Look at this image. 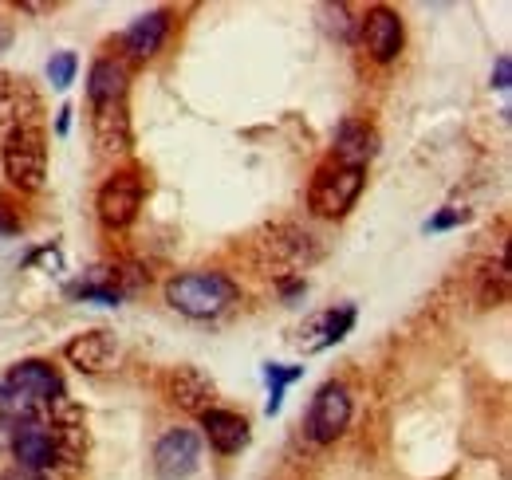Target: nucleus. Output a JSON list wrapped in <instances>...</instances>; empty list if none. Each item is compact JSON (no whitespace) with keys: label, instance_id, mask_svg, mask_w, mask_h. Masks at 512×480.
Returning a JSON list of instances; mask_svg holds the SVG:
<instances>
[{"label":"nucleus","instance_id":"f257e3e1","mask_svg":"<svg viewBox=\"0 0 512 480\" xmlns=\"http://www.w3.org/2000/svg\"><path fill=\"white\" fill-rule=\"evenodd\" d=\"M241 288L225 272H178L166 280V303L186 319H221L229 307H237Z\"/></svg>","mask_w":512,"mask_h":480},{"label":"nucleus","instance_id":"f03ea898","mask_svg":"<svg viewBox=\"0 0 512 480\" xmlns=\"http://www.w3.org/2000/svg\"><path fill=\"white\" fill-rule=\"evenodd\" d=\"M4 178L12 181L20 193H36L48 181V138L36 122L12 126L4 138Z\"/></svg>","mask_w":512,"mask_h":480},{"label":"nucleus","instance_id":"7ed1b4c3","mask_svg":"<svg viewBox=\"0 0 512 480\" xmlns=\"http://www.w3.org/2000/svg\"><path fill=\"white\" fill-rule=\"evenodd\" d=\"M367 185V170H355V166H343L335 158H327L320 170L312 174L308 185V209L323 217V221H339L355 209L359 193Z\"/></svg>","mask_w":512,"mask_h":480},{"label":"nucleus","instance_id":"20e7f679","mask_svg":"<svg viewBox=\"0 0 512 480\" xmlns=\"http://www.w3.org/2000/svg\"><path fill=\"white\" fill-rule=\"evenodd\" d=\"M260 252H264V264L272 268L276 284L280 280H300V268H308L312 260H320L316 237L300 233L296 225H276L268 237L260 240Z\"/></svg>","mask_w":512,"mask_h":480},{"label":"nucleus","instance_id":"39448f33","mask_svg":"<svg viewBox=\"0 0 512 480\" xmlns=\"http://www.w3.org/2000/svg\"><path fill=\"white\" fill-rule=\"evenodd\" d=\"M142 197H146V181L138 178L134 170H119L99 185V197H95V209H99V221L107 229H130L138 209H142Z\"/></svg>","mask_w":512,"mask_h":480},{"label":"nucleus","instance_id":"423d86ee","mask_svg":"<svg viewBox=\"0 0 512 480\" xmlns=\"http://www.w3.org/2000/svg\"><path fill=\"white\" fill-rule=\"evenodd\" d=\"M351 410H355L351 406V390L343 382H323L316 390V398H312V406H308V437L316 445L339 441L347 433V425H351Z\"/></svg>","mask_w":512,"mask_h":480},{"label":"nucleus","instance_id":"0eeeda50","mask_svg":"<svg viewBox=\"0 0 512 480\" xmlns=\"http://www.w3.org/2000/svg\"><path fill=\"white\" fill-rule=\"evenodd\" d=\"M12 457H16V469L40 473V477H44L48 469L64 465V449H60V441H56V433H52L48 421H28V425H20V429L12 433Z\"/></svg>","mask_w":512,"mask_h":480},{"label":"nucleus","instance_id":"6e6552de","mask_svg":"<svg viewBox=\"0 0 512 480\" xmlns=\"http://www.w3.org/2000/svg\"><path fill=\"white\" fill-rule=\"evenodd\" d=\"M201 465V437L193 429H166L154 445V477L186 480Z\"/></svg>","mask_w":512,"mask_h":480},{"label":"nucleus","instance_id":"1a4fd4ad","mask_svg":"<svg viewBox=\"0 0 512 480\" xmlns=\"http://www.w3.org/2000/svg\"><path fill=\"white\" fill-rule=\"evenodd\" d=\"M359 40L367 48V56L375 63H390L398 60L402 44H406V28H402V16L386 4H375L367 8V16L359 20Z\"/></svg>","mask_w":512,"mask_h":480},{"label":"nucleus","instance_id":"9d476101","mask_svg":"<svg viewBox=\"0 0 512 480\" xmlns=\"http://www.w3.org/2000/svg\"><path fill=\"white\" fill-rule=\"evenodd\" d=\"M4 382H8L12 390H20L28 402H36L40 410H48V406H56V402L64 398V378H60V370L44 359L16 362V366L4 374Z\"/></svg>","mask_w":512,"mask_h":480},{"label":"nucleus","instance_id":"9b49d317","mask_svg":"<svg viewBox=\"0 0 512 480\" xmlns=\"http://www.w3.org/2000/svg\"><path fill=\"white\" fill-rule=\"evenodd\" d=\"M355 319H359L355 303H339V307L316 311V315H312V319L300 327L296 343H300V351H304V355H320V351H331L335 343H343V339L351 335Z\"/></svg>","mask_w":512,"mask_h":480},{"label":"nucleus","instance_id":"f8f14e48","mask_svg":"<svg viewBox=\"0 0 512 480\" xmlns=\"http://www.w3.org/2000/svg\"><path fill=\"white\" fill-rule=\"evenodd\" d=\"M64 359L79 370V374H107L115 359H119V339L107 327H91L83 335H75L64 347Z\"/></svg>","mask_w":512,"mask_h":480},{"label":"nucleus","instance_id":"ddd939ff","mask_svg":"<svg viewBox=\"0 0 512 480\" xmlns=\"http://www.w3.org/2000/svg\"><path fill=\"white\" fill-rule=\"evenodd\" d=\"M166 398H170L178 410L201 418L205 410H213L217 386H213V378H205L197 366H178V370L166 374Z\"/></svg>","mask_w":512,"mask_h":480},{"label":"nucleus","instance_id":"4468645a","mask_svg":"<svg viewBox=\"0 0 512 480\" xmlns=\"http://www.w3.org/2000/svg\"><path fill=\"white\" fill-rule=\"evenodd\" d=\"M379 154V130L367 119H343L335 126V150L331 158L355 170H367V162Z\"/></svg>","mask_w":512,"mask_h":480},{"label":"nucleus","instance_id":"2eb2a0df","mask_svg":"<svg viewBox=\"0 0 512 480\" xmlns=\"http://www.w3.org/2000/svg\"><path fill=\"white\" fill-rule=\"evenodd\" d=\"M201 429H205L209 449L221 453V457H233V453L249 449V441H253L249 421L241 418V414H233V410H217V406L201 414Z\"/></svg>","mask_w":512,"mask_h":480},{"label":"nucleus","instance_id":"dca6fc26","mask_svg":"<svg viewBox=\"0 0 512 480\" xmlns=\"http://www.w3.org/2000/svg\"><path fill=\"white\" fill-rule=\"evenodd\" d=\"M91 130H95V142H99L107 154H127L130 150L127 99H119V103H95V107H91Z\"/></svg>","mask_w":512,"mask_h":480},{"label":"nucleus","instance_id":"f3484780","mask_svg":"<svg viewBox=\"0 0 512 480\" xmlns=\"http://www.w3.org/2000/svg\"><path fill=\"white\" fill-rule=\"evenodd\" d=\"M166 36H170V12L166 8H154V12H142L127 32H123V48H127L134 60H150V56L162 52Z\"/></svg>","mask_w":512,"mask_h":480},{"label":"nucleus","instance_id":"a211bd4d","mask_svg":"<svg viewBox=\"0 0 512 480\" xmlns=\"http://www.w3.org/2000/svg\"><path fill=\"white\" fill-rule=\"evenodd\" d=\"M127 91L130 75L123 63L111 60V56L91 63V71H87V99H91V107L95 103H119V99H127Z\"/></svg>","mask_w":512,"mask_h":480},{"label":"nucleus","instance_id":"6ab92c4d","mask_svg":"<svg viewBox=\"0 0 512 480\" xmlns=\"http://www.w3.org/2000/svg\"><path fill=\"white\" fill-rule=\"evenodd\" d=\"M32 111H36V95H32L28 79H20L12 71H0V122L24 126Z\"/></svg>","mask_w":512,"mask_h":480},{"label":"nucleus","instance_id":"aec40b11","mask_svg":"<svg viewBox=\"0 0 512 480\" xmlns=\"http://www.w3.org/2000/svg\"><path fill=\"white\" fill-rule=\"evenodd\" d=\"M473 292H477V303H481V307H501V303L509 300V264H505V256L485 260V264L477 268Z\"/></svg>","mask_w":512,"mask_h":480},{"label":"nucleus","instance_id":"412c9836","mask_svg":"<svg viewBox=\"0 0 512 480\" xmlns=\"http://www.w3.org/2000/svg\"><path fill=\"white\" fill-rule=\"evenodd\" d=\"M304 370H308V366H292V362H264V366H260L264 386H268V402H264V414H268V418H276V414H280L288 386H292V382H300V378H304Z\"/></svg>","mask_w":512,"mask_h":480},{"label":"nucleus","instance_id":"4be33fe9","mask_svg":"<svg viewBox=\"0 0 512 480\" xmlns=\"http://www.w3.org/2000/svg\"><path fill=\"white\" fill-rule=\"evenodd\" d=\"M67 296H71V300H83V303H99V307H119L123 296H127V288H123L115 276L91 272L87 280L71 284V288H67Z\"/></svg>","mask_w":512,"mask_h":480},{"label":"nucleus","instance_id":"5701e85b","mask_svg":"<svg viewBox=\"0 0 512 480\" xmlns=\"http://www.w3.org/2000/svg\"><path fill=\"white\" fill-rule=\"evenodd\" d=\"M40 406L36 402H28L20 390H12L8 382H0V421H8L12 429H20V425H28V421H40Z\"/></svg>","mask_w":512,"mask_h":480},{"label":"nucleus","instance_id":"b1692460","mask_svg":"<svg viewBox=\"0 0 512 480\" xmlns=\"http://www.w3.org/2000/svg\"><path fill=\"white\" fill-rule=\"evenodd\" d=\"M75 71H79V56H75V52H56V56L48 60V79H52L56 91H67V87L75 83Z\"/></svg>","mask_w":512,"mask_h":480},{"label":"nucleus","instance_id":"393cba45","mask_svg":"<svg viewBox=\"0 0 512 480\" xmlns=\"http://www.w3.org/2000/svg\"><path fill=\"white\" fill-rule=\"evenodd\" d=\"M469 217H473L469 209H461V205H446V209H442V213H434V217H430L422 229H426V233H446V229H457V225H465Z\"/></svg>","mask_w":512,"mask_h":480},{"label":"nucleus","instance_id":"a878e982","mask_svg":"<svg viewBox=\"0 0 512 480\" xmlns=\"http://www.w3.org/2000/svg\"><path fill=\"white\" fill-rule=\"evenodd\" d=\"M28 264H40L44 272L56 276V272H64V252H60L56 244H44V248H36V252L28 256Z\"/></svg>","mask_w":512,"mask_h":480},{"label":"nucleus","instance_id":"bb28decb","mask_svg":"<svg viewBox=\"0 0 512 480\" xmlns=\"http://www.w3.org/2000/svg\"><path fill=\"white\" fill-rule=\"evenodd\" d=\"M493 87H497V91H509L512 87V60L509 56H497V67H493Z\"/></svg>","mask_w":512,"mask_h":480},{"label":"nucleus","instance_id":"cd10ccee","mask_svg":"<svg viewBox=\"0 0 512 480\" xmlns=\"http://www.w3.org/2000/svg\"><path fill=\"white\" fill-rule=\"evenodd\" d=\"M12 233H20V221L12 217L8 205H0V237H12Z\"/></svg>","mask_w":512,"mask_h":480},{"label":"nucleus","instance_id":"c85d7f7f","mask_svg":"<svg viewBox=\"0 0 512 480\" xmlns=\"http://www.w3.org/2000/svg\"><path fill=\"white\" fill-rule=\"evenodd\" d=\"M12 48V24L0 16V52H8Z\"/></svg>","mask_w":512,"mask_h":480},{"label":"nucleus","instance_id":"c756f323","mask_svg":"<svg viewBox=\"0 0 512 480\" xmlns=\"http://www.w3.org/2000/svg\"><path fill=\"white\" fill-rule=\"evenodd\" d=\"M67 126H71V107H60L56 111V134H67Z\"/></svg>","mask_w":512,"mask_h":480},{"label":"nucleus","instance_id":"7c9ffc66","mask_svg":"<svg viewBox=\"0 0 512 480\" xmlns=\"http://www.w3.org/2000/svg\"><path fill=\"white\" fill-rule=\"evenodd\" d=\"M4 480H44V477H40V473H24V469H12Z\"/></svg>","mask_w":512,"mask_h":480}]
</instances>
